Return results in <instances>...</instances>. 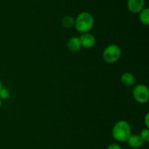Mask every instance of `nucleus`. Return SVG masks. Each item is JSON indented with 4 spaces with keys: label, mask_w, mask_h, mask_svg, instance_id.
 I'll use <instances>...</instances> for the list:
<instances>
[{
    "label": "nucleus",
    "mask_w": 149,
    "mask_h": 149,
    "mask_svg": "<svg viewBox=\"0 0 149 149\" xmlns=\"http://www.w3.org/2000/svg\"><path fill=\"white\" fill-rule=\"evenodd\" d=\"M111 134L115 140L119 143H125L132 134L130 124L125 120L117 121L112 129Z\"/></svg>",
    "instance_id": "1"
},
{
    "label": "nucleus",
    "mask_w": 149,
    "mask_h": 149,
    "mask_svg": "<svg viewBox=\"0 0 149 149\" xmlns=\"http://www.w3.org/2000/svg\"><path fill=\"white\" fill-rule=\"evenodd\" d=\"M94 23V18L91 13L88 12H82L76 18L74 27L79 33H87L93 29Z\"/></svg>",
    "instance_id": "2"
},
{
    "label": "nucleus",
    "mask_w": 149,
    "mask_h": 149,
    "mask_svg": "<svg viewBox=\"0 0 149 149\" xmlns=\"http://www.w3.org/2000/svg\"><path fill=\"white\" fill-rule=\"evenodd\" d=\"M122 56V50L115 44H111L106 47L103 51V58L108 64L117 62Z\"/></svg>",
    "instance_id": "3"
},
{
    "label": "nucleus",
    "mask_w": 149,
    "mask_h": 149,
    "mask_svg": "<svg viewBox=\"0 0 149 149\" xmlns=\"http://www.w3.org/2000/svg\"><path fill=\"white\" fill-rule=\"evenodd\" d=\"M134 99L140 104H145L149 100V89L146 85L138 84L132 90Z\"/></svg>",
    "instance_id": "4"
},
{
    "label": "nucleus",
    "mask_w": 149,
    "mask_h": 149,
    "mask_svg": "<svg viewBox=\"0 0 149 149\" xmlns=\"http://www.w3.org/2000/svg\"><path fill=\"white\" fill-rule=\"evenodd\" d=\"M79 38L81 48L90 49V48H93L96 44L95 37L90 32L81 34Z\"/></svg>",
    "instance_id": "5"
},
{
    "label": "nucleus",
    "mask_w": 149,
    "mask_h": 149,
    "mask_svg": "<svg viewBox=\"0 0 149 149\" xmlns=\"http://www.w3.org/2000/svg\"><path fill=\"white\" fill-rule=\"evenodd\" d=\"M145 0H127V7L130 13L138 14L143 8H145Z\"/></svg>",
    "instance_id": "6"
},
{
    "label": "nucleus",
    "mask_w": 149,
    "mask_h": 149,
    "mask_svg": "<svg viewBox=\"0 0 149 149\" xmlns=\"http://www.w3.org/2000/svg\"><path fill=\"white\" fill-rule=\"evenodd\" d=\"M127 143L130 147L133 149L140 148L144 144L143 140H142L140 134H131L128 138Z\"/></svg>",
    "instance_id": "7"
},
{
    "label": "nucleus",
    "mask_w": 149,
    "mask_h": 149,
    "mask_svg": "<svg viewBox=\"0 0 149 149\" xmlns=\"http://www.w3.org/2000/svg\"><path fill=\"white\" fill-rule=\"evenodd\" d=\"M67 48L71 53H77L81 48L79 38L78 37H72L67 42Z\"/></svg>",
    "instance_id": "8"
},
{
    "label": "nucleus",
    "mask_w": 149,
    "mask_h": 149,
    "mask_svg": "<svg viewBox=\"0 0 149 149\" xmlns=\"http://www.w3.org/2000/svg\"><path fill=\"white\" fill-rule=\"evenodd\" d=\"M121 83L127 87L133 86L135 83V77L134 74L131 72H124L120 77Z\"/></svg>",
    "instance_id": "9"
},
{
    "label": "nucleus",
    "mask_w": 149,
    "mask_h": 149,
    "mask_svg": "<svg viewBox=\"0 0 149 149\" xmlns=\"http://www.w3.org/2000/svg\"><path fill=\"white\" fill-rule=\"evenodd\" d=\"M139 20L142 24L145 26L149 25V9L145 7L139 13Z\"/></svg>",
    "instance_id": "10"
},
{
    "label": "nucleus",
    "mask_w": 149,
    "mask_h": 149,
    "mask_svg": "<svg viewBox=\"0 0 149 149\" xmlns=\"http://www.w3.org/2000/svg\"><path fill=\"white\" fill-rule=\"evenodd\" d=\"M75 23V19L71 15H65L61 20V24L64 28L66 29H71L73 26H74Z\"/></svg>",
    "instance_id": "11"
},
{
    "label": "nucleus",
    "mask_w": 149,
    "mask_h": 149,
    "mask_svg": "<svg viewBox=\"0 0 149 149\" xmlns=\"http://www.w3.org/2000/svg\"><path fill=\"white\" fill-rule=\"evenodd\" d=\"M10 91L7 89H6V88H1V90H0V99L1 100H7V99H8L10 98Z\"/></svg>",
    "instance_id": "12"
},
{
    "label": "nucleus",
    "mask_w": 149,
    "mask_h": 149,
    "mask_svg": "<svg viewBox=\"0 0 149 149\" xmlns=\"http://www.w3.org/2000/svg\"><path fill=\"white\" fill-rule=\"evenodd\" d=\"M140 136L142 138V140H143L144 143H148L149 141V129L146 128L141 130Z\"/></svg>",
    "instance_id": "13"
},
{
    "label": "nucleus",
    "mask_w": 149,
    "mask_h": 149,
    "mask_svg": "<svg viewBox=\"0 0 149 149\" xmlns=\"http://www.w3.org/2000/svg\"><path fill=\"white\" fill-rule=\"evenodd\" d=\"M106 149H122V148L119 145V144L116 143H111V144L109 145Z\"/></svg>",
    "instance_id": "14"
},
{
    "label": "nucleus",
    "mask_w": 149,
    "mask_h": 149,
    "mask_svg": "<svg viewBox=\"0 0 149 149\" xmlns=\"http://www.w3.org/2000/svg\"><path fill=\"white\" fill-rule=\"evenodd\" d=\"M144 124H145L146 128L149 129V113L147 112L144 117Z\"/></svg>",
    "instance_id": "15"
},
{
    "label": "nucleus",
    "mask_w": 149,
    "mask_h": 149,
    "mask_svg": "<svg viewBox=\"0 0 149 149\" xmlns=\"http://www.w3.org/2000/svg\"><path fill=\"white\" fill-rule=\"evenodd\" d=\"M3 87V86H2V83H1V80H0V90H1V88Z\"/></svg>",
    "instance_id": "16"
},
{
    "label": "nucleus",
    "mask_w": 149,
    "mask_h": 149,
    "mask_svg": "<svg viewBox=\"0 0 149 149\" xmlns=\"http://www.w3.org/2000/svg\"><path fill=\"white\" fill-rule=\"evenodd\" d=\"M1 105H2V100H1V99H0V108H1Z\"/></svg>",
    "instance_id": "17"
}]
</instances>
